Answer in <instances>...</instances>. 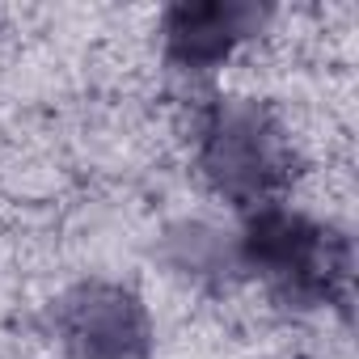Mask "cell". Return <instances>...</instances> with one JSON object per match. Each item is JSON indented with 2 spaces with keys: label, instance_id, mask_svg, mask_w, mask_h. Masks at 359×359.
Masks as SVG:
<instances>
[{
  "label": "cell",
  "instance_id": "7a4b0ae2",
  "mask_svg": "<svg viewBox=\"0 0 359 359\" xmlns=\"http://www.w3.org/2000/svg\"><path fill=\"white\" fill-rule=\"evenodd\" d=\"M245 13L241 9H173L165 22V43L173 60H182L187 68H208L233 51V43L245 34Z\"/></svg>",
  "mask_w": 359,
  "mask_h": 359
},
{
  "label": "cell",
  "instance_id": "6da1fadb",
  "mask_svg": "<svg viewBox=\"0 0 359 359\" xmlns=\"http://www.w3.org/2000/svg\"><path fill=\"white\" fill-rule=\"evenodd\" d=\"M64 342L81 359H135L144 342L140 309L114 287H85L68 300Z\"/></svg>",
  "mask_w": 359,
  "mask_h": 359
}]
</instances>
